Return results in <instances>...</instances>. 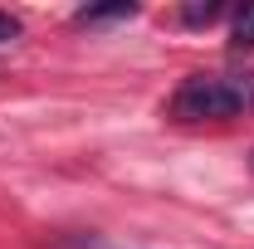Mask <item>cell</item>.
<instances>
[{"mask_svg":"<svg viewBox=\"0 0 254 249\" xmlns=\"http://www.w3.org/2000/svg\"><path fill=\"white\" fill-rule=\"evenodd\" d=\"M137 5L132 0H118V5H83L78 10V25H98V20H132Z\"/></svg>","mask_w":254,"mask_h":249,"instance_id":"cell-2","label":"cell"},{"mask_svg":"<svg viewBox=\"0 0 254 249\" xmlns=\"http://www.w3.org/2000/svg\"><path fill=\"white\" fill-rule=\"evenodd\" d=\"M220 15H225L220 0H210V5H186V10H181V20H186V25H215Z\"/></svg>","mask_w":254,"mask_h":249,"instance_id":"cell-4","label":"cell"},{"mask_svg":"<svg viewBox=\"0 0 254 249\" xmlns=\"http://www.w3.org/2000/svg\"><path fill=\"white\" fill-rule=\"evenodd\" d=\"M10 39H20V20L0 10V44H10Z\"/></svg>","mask_w":254,"mask_h":249,"instance_id":"cell-5","label":"cell"},{"mask_svg":"<svg viewBox=\"0 0 254 249\" xmlns=\"http://www.w3.org/2000/svg\"><path fill=\"white\" fill-rule=\"evenodd\" d=\"M245 103H250V93H245L235 78L195 73V78H186V83L171 93V118H176V123H225V118H235Z\"/></svg>","mask_w":254,"mask_h":249,"instance_id":"cell-1","label":"cell"},{"mask_svg":"<svg viewBox=\"0 0 254 249\" xmlns=\"http://www.w3.org/2000/svg\"><path fill=\"white\" fill-rule=\"evenodd\" d=\"M250 108H254V93H250Z\"/></svg>","mask_w":254,"mask_h":249,"instance_id":"cell-6","label":"cell"},{"mask_svg":"<svg viewBox=\"0 0 254 249\" xmlns=\"http://www.w3.org/2000/svg\"><path fill=\"white\" fill-rule=\"evenodd\" d=\"M230 34H235V39H230L235 49H254V5H240V10H235Z\"/></svg>","mask_w":254,"mask_h":249,"instance_id":"cell-3","label":"cell"}]
</instances>
